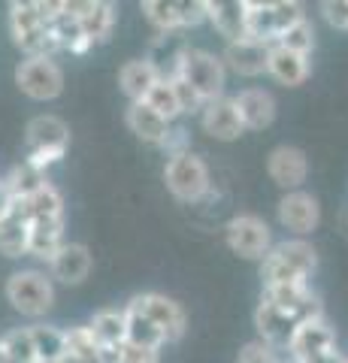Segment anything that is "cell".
I'll list each match as a JSON object with an SVG mask.
<instances>
[{"label":"cell","instance_id":"obj_1","mask_svg":"<svg viewBox=\"0 0 348 363\" xmlns=\"http://www.w3.org/2000/svg\"><path fill=\"white\" fill-rule=\"evenodd\" d=\"M318 267V252L309 240H285L269 248L261 260L264 285H309L312 272Z\"/></svg>","mask_w":348,"mask_h":363},{"label":"cell","instance_id":"obj_2","mask_svg":"<svg viewBox=\"0 0 348 363\" xmlns=\"http://www.w3.org/2000/svg\"><path fill=\"white\" fill-rule=\"evenodd\" d=\"M170 76H179L182 82H188L203 97V104L224 97V85H228V70H224L221 55H212L206 49H191V45L182 49Z\"/></svg>","mask_w":348,"mask_h":363},{"label":"cell","instance_id":"obj_3","mask_svg":"<svg viewBox=\"0 0 348 363\" xmlns=\"http://www.w3.org/2000/svg\"><path fill=\"white\" fill-rule=\"evenodd\" d=\"M9 33H13V43L25 52V58H55V52H61L52 25L40 18L33 0L9 4Z\"/></svg>","mask_w":348,"mask_h":363},{"label":"cell","instance_id":"obj_4","mask_svg":"<svg viewBox=\"0 0 348 363\" xmlns=\"http://www.w3.org/2000/svg\"><path fill=\"white\" fill-rule=\"evenodd\" d=\"M306 18L303 4L297 0H276V4H254L245 0V37H252L264 45H273L279 33Z\"/></svg>","mask_w":348,"mask_h":363},{"label":"cell","instance_id":"obj_5","mask_svg":"<svg viewBox=\"0 0 348 363\" xmlns=\"http://www.w3.org/2000/svg\"><path fill=\"white\" fill-rule=\"evenodd\" d=\"M6 300L25 318H43L55 306V281L40 269H18L6 279Z\"/></svg>","mask_w":348,"mask_h":363},{"label":"cell","instance_id":"obj_6","mask_svg":"<svg viewBox=\"0 0 348 363\" xmlns=\"http://www.w3.org/2000/svg\"><path fill=\"white\" fill-rule=\"evenodd\" d=\"M28 157L25 161L33 164L37 169H46L58 164L70 149V128L58 116H37L28 121Z\"/></svg>","mask_w":348,"mask_h":363},{"label":"cell","instance_id":"obj_7","mask_svg":"<svg viewBox=\"0 0 348 363\" xmlns=\"http://www.w3.org/2000/svg\"><path fill=\"white\" fill-rule=\"evenodd\" d=\"M164 182H167V191L182 200V203H197L209 194V167L200 155L194 152H185L179 157H167V167H164Z\"/></svg>","mask_w":348,"mask_h":363},{"label":"cell","instance_id":"obj_8","mask_svg":"<svg viewBox=\"0 0 348 363\" xmlns=\"http://www.w3.org/2000/svg\"><path fill=\"white\" fill-rule=\"evenodd\" d=\"M224 240H228V248L233 255H240L242 260H264L273 248V230L269 224L261 218V215L242 212L233 215V218L224 224Z\"/></svg>","mask_w":348,"mask_h":363},{"label":"cell","instance_id":"obj_9","mask_svg":"<svg viewBox=\"0 0 348 363\" xmlns=\"http://www.w3.org/2000/svg\"><path fill=\"white\" fill-rule=\"evenodd\" d=\"M16 85L21 88V94L30 100H55L64 91V73L55 64V58H25L16 67Z\"/></svg>","mask_w":348,"mask_h":363},{"label":"cell","instance_id":"obj_10","mask_svg":"<svg viewBox=\"0 0 348 363\" xmlns=\"http://www.w3.org/2000/svg\"><path fill=\"white\" fill-rule=\"evenodd\" d=\"M128 306H133L140 315L149 318V321L164 333L167 342H179V339L185 336V327H188L185 309L176 300L167 297V294H158V291L137 294V297L128 300Z\"/></svg>","mask_w":348,"mask_h":363},{"label":"cell","instance_id":"obj_11","mask_svg":"<svg viewBox=\"0 0 348 363\" xmlns=\"http://www.w3.org/2000/svg\"><path fill=\"white\" fill-rule=\"evenodd\" d=\"M285 348L291 351V360L294 363H312L315 357L336 348V333L324 318H312V321H300L294 327Z\"/></svg>","mask_w":348,"mask_h":363},{"label":"cell","instance_id":"obj_12","mask_svg":"<svg viewBox=\"0 0 348 363\" xmlns=\"http://www.w3.org/2000/svg\"><path fill=\"white\" fill-rule=\"evenodd\" d=\"M318 221H321V206L309 191H288V194L279 200V224H282L288 233H294L297 240H306L318 227Z\"/></svg>","mask_w":348,"mask_h":363},{"label":"cell","instance_id":"obj_13","mask_svg":"<svg viewBox=\"0 0 348 363\" xmlns=\"http://www.w3.org/2000/svg\"><path fill=\"white\" fill-rule=\"evenodd\" d=\"M266 173L285 191H303V182L309 176V157L297 145H276L266 157Z\"/></svg>","mask_w":348,"mask_h":363},{"label":"cell","instance_id":"obj_14","mask_svg":"<svg viewBox=\"0 0 348 363\" xmlns=\"http://www.w3.org/2000/svg\"><path fill=\"white\" fill-rule=\"evenodd\" d=\"M200 128L218 143L240 140L245 130L240 121V112L233 106V97H215L209 104H203V109H200Z\"/></svg>","mask_w":348,"mask_h":363},{"label":"cell","instance_id":"obj_15","mask_svg":"<svg viewBox=\"0 0 348 363\" xmlns=\"http://www.w3.org/2000/svg\"><path fill=\"white\" fill-rule=\"evenodd\" d=\"M67 9L79 18L82 33L91 45L106 43L112 37V28H116V6L106 4V0H67Z\"/></svg>","mask_w":348,"mask_h":363},{"label":"cell","instance_id":"obj_16","mask_svg":"<svg viewBox=\"0 0 348 363\" xmlns=\"http://www.w3.org/2000/svg\"><path fill=\"white\" fill-rule=\"evenodd\" d=\"M266 52L269 45L257 43L252 37H240L224 45V70H233L237 76H245V79H254V76H264L266 73Z\"/></svg>","mask_w":348,"mask_h":363},{"label":"cell","instance_id":"obj_17","mask_svg":"<svg viewBox=\"0 0 348 363\" xmlns=\"http://www.w3.org/2000/svg\"><path fill=\"white\" fill-rule=\"evenodd\" d=\"M233 106L245 130H264L276 121V97L266 88H242L240 94H233Z\"/></svg>","mask_w":348,"mask_h":363},{"label":"cell","instance_id":"obj_18","mask_svg":"<svg viewBox=\"0 0 348 363\" xmlns=\"http://www.w3.org/2000/svg\"><path fill=\"white\" fill-rule=\"evenodd\" d=\"M94 257L82 242H64L58 248V255L49 260L52 279H58L61 285H82V281L91 276Z\"/></svg>","mask_w":348,"mask_h":363},{"label":"cell","instance_id":"obj_19","mask_svg":"<svg viewBox=\"0 0 348 363\" xmlns=\"http://www.w3.org/2000/svg\"><path fill=\"white\" fill-rule=\"evenodd\" d=\"M266 73L282 82L288 88H297L309 79V58L306 55H297L291 49H282V45H269L266 52Z\"/></svg>","mask_w":348,"mask_h":363},{"label":"cell","instance_id":"obj_20","mask_svg":"<svg viewBox=\"0 0 348 363\" xmlns=\"http://www.w3.org/2000/svg\"><path fill=\"white\" fill-rule=\"evenodd\" d=\"M206 21L228 43L245 37V0H206Z\"/></svg>","mask_w":348,"mask_h":363},{"label":"cell","instance_id":"obj_21","mask_svg":"<svg viewBox=\"0 0 348 363\" xmlns=\"http://www.w3.org/2000/svg\"><path fill=\"white\" fill-rule=\"evenodd\" d=\"M158 79H161V70L149 58H133L128 64H121V70H118V85L130 104L145 100V94H149Z\"/></svg>","mask_w":348,"mask_h":363},{"label":"cell","instance_id":"obj_22","mask_svg":"<svg viewBox=\"0 0 348 363\" xmlns=\"http://www.w3.org/2000/svg\"><path fill=\"white\" fill-rule=\"evenodd\" d=\"M16 209L21 212V218L28 224L30 221H64V197L52 182H46L33 197L16 200Z\"/></svg>","mask_w":348,"mask_h":363},{"label":"cell","instance_id":"obj_23","mask_svg":"<svg viewBox=\"0 0 348 363\" xmlns=\"http://www.w3.org/2000/svg\"><path fill=\"white\" fill-rule=\"evenodd\" d=\"M254 327H257V333H261V342L276 348V345H288V339H291V333H294L297 321L288 312L276 309V306L261 303L257 306V312H254Z\"/></svg>","mask_w":348,"mask_h":363},{"label":"cell","instance_id":"obj_24","mask_svg":"<svg viewBox=\"0 0 348 363\" xmlns=\"http://www.w3.org/2000/svg\"><path fill=\"white\" fill-rule=\"evenodd\" d=\"M88 330L97 339L100 348L118 351L128 342V321H125V306L121 309H100L91 321H88Z\"/></svg>","mask_w":348,"mask_h":363},{"label":"cell","instance_id":"obj_25","mask_svg":"<svg viewBox=\"0 0 348 363\" xmlns=\"http://www.w3.org/2000/svg\"><path fill=\"white\" fill-rule=\"evenodd\" d=\"M128 128L133 136H140L142 143H149V145H161L164 143V136L170 133V121L161 118L158 112H155L149 104H130L128 106Z\"/></svg>","mask_w":348,"mask_h":363},{"label":"cell","instance_id":"obj_26","mask_svg":"<svg viewBox=\"0 0 348 363\" xmlns=\"http://www.w3.org/2000/svg\"><path fill=\"white\" fill-rule=\"evenodd\" d=\"M64 345L70 354H76L82 363H116L118 360V351H109V348H100L97 339L88 330V324H76V327H67L64 330Z\"/></svg>","mask_w":348,"mask_h":363},{"label":"cell","instance_id":"obj_27","mask_svg":"<svg viewBox=\"0 0 348 363\" xmlns=\"http://www.w3.org/2000/svg\"><path fill=\"white\" fill-rule=\"evenodd\" d=\"M64 242H67L64 240V221H30L28 224V255L49 264Z\"/></svg>","mask_w":348,"mask_h":363},{"label":"cell","instance_id":"obj_28","mask_svg":"<svg viewBox=\"0 0 348 363\" xmlns=\"http://www.w3.org/2000/svg\"><path fill=\"white\" fill-rule=\"evenodd\" d=\"M52 33H55V40H58L61 45V52H70V55H85L88 49H94L91 40L82 33V25H79V18H76L70 9H67V0H64V9H61V16L52 21Z\"/></svg>","mask_w":348,"mask_h":363},{"label":"cell","instance_id":"obj_29","mask_svg":"<svg viewBox=\"0 0 348 363\" xmlns=\"http://www.w3.org/2000/svg\"><path fill=\"white\" fill-rule=\"evenodd\" d=\"M0 255L6 257L28 255V221L21 218L16 203H13V212L0 218Z\"/></svg>","mask_w":348,"mask_h":363},{"label":"cell","instance_id":"obj_30","mask_svg":"<svg viewBox=\"0 0 348 363\" xmlns=\"http://www.w3.org/2000/svg\"><path fill=\"white\" fill-rule=\"evenodd\" d=\"M46 173L43 169H37L33 164H28V161H21V164H16L13 169L6 173V179H4V185L9 188V194H13V200H28V197H33L37 191L46 185Z\"/></svg>","mask_w":348,"mask_h":363},{"label":"cell","instance_id":"obj_31","mask_svg":"<svg viewBox=\"0 0 348 363\" xmlns=\"http://www.w3.org/2000/svg\"><path fill=\"white\" fill-rule=\"evenodd\" d=\"M125 321H128V342L130 345L158 348V351L167 345V339H164V333L158 330V327H155L145 315H140L133 306H128V303H125Z\"/></svg>","mask_w":348,"mask_h":363},{"label":"cell","instance_id":"obj_32","mask_svg":"<svg viewBox=\"0 0 348 363\" xmlns=\"http://www.w3.org/2000/svg\"><path fill=\"white\" fill-rule=\"evenodd\" d=\"M30 339H33V351H37V363H58L64 354V330L52 324H33L30 327Z\"/></svg>","mask_w":348,"mask_h":363},{"label":"cell","instance_id":"obj_33","mask_svg":"<svg viewBox=\"0 0 348 363\" xmlns=\"http://www.w3.org/2000/svg\"><path fill=\"white\" fill-rule=\"evenodd\" d=\"M142 104H149L161 118H167L170 124H173L179 116H182V109H179V100H176V91H173V82H170L167 76H161L158 82L152 85V91L145 94Z\"/></svg>","mask_w":348,"mask_h":363},{"label":"cell","instance_id":"obj_34","mask_svg":"<svg viewBox=\"0 0 348 363\" xmlns=\"http://www.w3.org/2000/svg\"><path fill=\"white\" fill-rule=\"evenodd\" d=\"M0 348H4L9 363H37L30 327H18V330H9L6 336H0Z\"/></svg>","mask_w":348,"mask_h":363},{"label":"cell","instance_id":"obj_35","mask_svg":"<svg viewBox=\"0 0 348 363\" xmlns=\"http://www.w3.org/2000/svg\"><path fill=\"white\" fill-rule=\"evenodd\" d=\"M273 45H282V49H291L297 55H312V49H315V28H312L309 18H300L297 25H291L288 30L279 33V40Z\"/></svg>","mask_w":348,"mask_h":363},{"label":"cell","instance_id":"obj_36","mask_svg":"<svg viewBox=\"0 0 348 363\" xmlns=\"http://www.w3.org/2000/svg\"><path fill=\"white\" fill-rule=\"evenodd\" d=\"M142 16L149 18V25L158 33H179V18H176V6L173 0H145L142 4Z\"/></svg>","mask_w":348,"mask_h":363},{"label":"cell","instance_id":"obj_37","mask_svg":"<svg viewBox=\"0 0 348 363\" xmlns=\"http://www.w3.org/2000/svg\"><path fill=\"white\" fill-rule=\"evenodd\" d=\"M179 28H197L206 21V0H173Z\"/></svg>","mask_w":348,"mask_h":363},{"label":"cell","instance_id":"obj_38","mask_svg":"<svg viewBox=\"0 0 348 363\" xmlns=\"http://www.w3.org/2000/svg\"><path fill=\"white\" fill-rule=\"evenodd\" d=\"M167 79L173 82V91H176V100H179V109H182V116H185V112H191V116L197 112V116H200V109H203V97H200L188 82H182L179 76H167Z\"/></svg>","mask_w":348,"mask_h":363},{"label":"cell","instance_id":"obj_39","mask_svg":"<svg viewBox=\"0 0 348 363\" xmlns=\"http://www.w3.org/2000/svg\"><path fill=\"white\" fill-rule=\"evenodd\" d=\"M158 149L167 155V157H179V155H185L191 152V140H188V130L185 128H179V124H170V133L164 136V143L158 145Z\"/></svg>","mask_w":348,"mask_h":363},{"label":"cell","instance_id":"obj_40","mask_svg":"<svg viewBox=\"0 0 348 363\" xmlns=\"http://www.w3.org/2000/svg\"><path fill=\"white\" fill-rule=\"evenodd\" d=\"M279 360L282 357L276 354V348L261 342V339H254V342H249L240 351V363H279Z\"/></svg>","mask_w":348,"mask_h":363},{"label":"cell","instance_id":"obj_41","mask_svg":"<svg viewBox=\"0 0 348 363\" xmlns=\"http://www.w3.org/2000/svg\"><path fill=\"white\" fill-rule=\"evenodd\" d=\"M116 363H161V351L158 348H140L125 342L118 348V360Z\"/></svg>","mask_w":348,"mask_h":363},{"label":"cell","instance_id":"obj_42","mask_svg":"<svg viewBox=\"0 0 348 363\" xmlns=\"http://www.w3.org/2000/svg\"><path fill=\"white\" fill-rule=\"evenodd\" d=\"M321 16L327 18L330 28L348 30V0H324V4H321Z\"/></svg>","mask_w":348,"mask_h":363},{"label":"cell","instance_id":"obj_43","mask_svg":"<svg viewBox=\"0 0 348 363\" xmlns=\"http://www.w3.org/2000/svg\"><path fill=\"white\" fill-rule=\"evenodd\" d=\"M13 194H9V188L4 185V179H0V218H4V215H9L13 212Z\"/></svg>","mask_w":348,"mask_h":363},{"label":"cell","instance_id":"obj_44","mask_svg":"<svg viewBox=\"0 0 348 363\" xmlns=\"http://www.w3.org/2000/svg\"><path fill=\"white\" fill-rule=\"evenodd\" d=\"M312 363H345V357L339 354V351H327V354H321V357H315V360H312Z\"/></svg>","mask_w":348,"mask_h":363},{"label":"cell","instance_id":"obj_45","mask_svg":"<svg viewBox=\"0 0 348 363\" xmlns=\"http://www.w3.org/2000/svg\"><path fill=\"white\" fill-rule=\"evenodd\" d=\"M0 363H9V360H6V354H4V348H0Z\"/></svg>","mask_w":348,"mask_h":363},{"label":"cell","instance_id":"obj_46","mask_svg":"<svg viewBox=\"0 0 348 363\" xmlns=\"http://www.w3.org/2000/svg\"><path fill=\"white\" fill-rule=\"evenodd\" d=\"M279 363H294V360H279Z\"/></svg>","mask_w":348,"mask_h":363},{"label":"cell","instance_id":"obj_47","mask_svg":"<svg viewBox=\"0 0 348 363\" xmlns=\"http://www.w3.org/2000/svg\"><path fill=\"white\" fill-rule=\"evenodd\" d=\"M345 363H348V357H345Z\"/></svg>","mask_w":348,"mask_h":363}]
</instances>
